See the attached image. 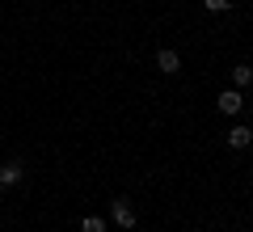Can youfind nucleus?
<instances>
[{
	"label": "nucleus",
	"instance_id": "obj_6",
	"mask_svg": "<svg viewBox=\"0 0 253 232\" xmlns=\"http://www.w3.org/2000/svg\"><path fill=\"white\" fill-rule=\"evenodd\" d=\"M232 81H236V89H245V85L253 81V68H245V63H241V68H232Z\"/></svg>",
	"mask_w": 253,
	"mask_h": 232
},
{
	"label": "nucleus",
	"instance_id": "obj_1",
	"mask_svg": "<svg viewBox=\"0 0 253 232\" xmlns=\"http://www.w3.org/2000/svg\"><path fill=\"white\" fill-rule=\"evenodd\" d=\"M114 224H118V228H135V207L126 203V198L114 203Z\"/></svg>",
	"mask_w": 253,
	"mask_h": 232
},
{
	"label": "nucleus",
	"instance_id": "obj_7",
	"mask_svg": "<svg viewBox=\"0 0 253 232\" xmlns=\"http://www.w3.org/2000/svg\"><path fill=\"white\" fill-rule=\"evenodd\" d=\"M81 232H106V220H97V215H89V220L81 224Z\"/></svg>",
	"mask_w": 253,
	"mask_h": 232
},
{
	"label": "nucleus",
	"instance_id": "obj_3",
	"mask_svg": "<svg viewBox=\"0 0 253 232\" xmlns=\"http://www.w3.org/2000/svg\"><path fill=\"white\" fill-rule=\"evenodd\" d=\"M21 182V165L9 161V165H0V186H17Z\"/></svg>",
	"mask_w": 253,
	"mask_h": 232
},
{
	"label": "nucleus",
	"instance_id": "obj_8",
	"mask_svg": "<svg viewBox=\"0 0 253 232\" xmlns=\"http://www.w3.org/2000/svg\"><path fill=\"white\" fill-rule=\"evenodd\" d=\"M203 4H207L211 13H224V9H228V0H203Z\"/></svg>",
	"mask_w": 253,
	"mask_h": 232
},
{
	"label": "nucleus",
	"instance_id": "obj_2",
	"mask_svg": "<svg viewBox=\"0 0 253 232\" xmlns=\"http://www.w3.org/2000/svg\"><path fill=\"white\" fill-rule=\"evenodd\" d=\"M156 68H161V72H169V76H173V72L181 68V59H177V51H169V46H165V51L156 55Z\"/></svg>",
	"mask_w": 253,
	"mask_h": 232
},
{
	"label": "nucleus",
	"instance_id": "obj_5",
	"mask_svg": "<svg viewBox=\"0 0 253 232\" xmlns=\"http://www.w3.org/2000/svg\"><path fill=\"white\" fill-rule=\"evenodd\" d=\"M249 139H253L249 127H232V131H228V143H232V148H249Z\"/></svg>",
	"mask_w": 253,
	"mask_h": 232
},
{
	"label": "nucleus",
	"instance_id": "obj_4",
	"mask_svg": "<svg viewBox=\"0 0 253 232\" xmlns=\"http://www.w3.org/2000/svg\"><path fill=\"white\" fill-rule=\"evenodd\" d=\"M219 110H224V114H236V110H241V93H236V89L219 93Z\"/></svg>",
	"mask_w": 253,
	"mask_h": 232
}]
</instances>
